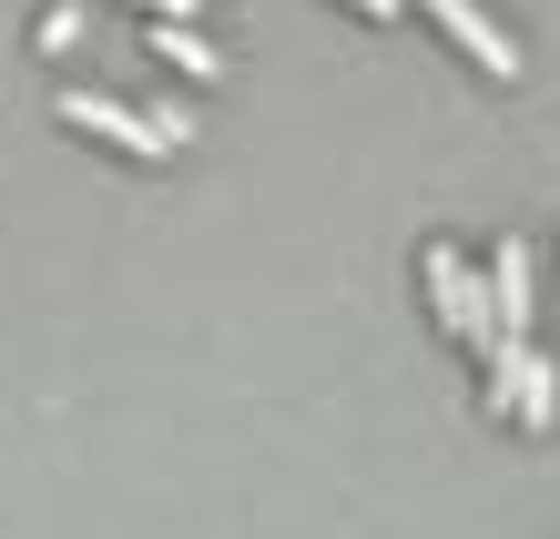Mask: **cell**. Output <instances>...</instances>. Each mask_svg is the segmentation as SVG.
<instances>
[{"label": "cell", "mask_w": 560, "mask_h": 539, "mask_svg": "<svg viewBox=\"0 0 560 539\" xmlns=\"http://www.w3.org/2000/svg\"><path fill=\"white\" fill-rule=\"evenodd\" d=\"M428 295H439V316L469 336V347H500V306H489V276L458 245H428Z\"/></svg>", "instance_id": "obj_1"}, {"label": "cell", "mask_w": 560, "mask_h": 539, "mask_svg": "<svg viewBox=\"0 0 560 539\" xmlns=\"http://www.w3.org/2000/svg\"><path fill=\"white\" fill-rule=\"evenodd\" d=\"M61 122H72V132H103V143H122V153H174V132H163L153 113H133V103H113V92H61V103H51Z\"/></svg>", "instance_id": "obj_2"}, {"label": "cell", "mask_w": 560, "mask_h": 539, "mask_svg": "<svg viewBox=\"0 0 560 539\" xmlns=\"http://www.w3.org/2000/svg\"><path fill=\"white\" fill-rule=\"evenodd\" d=\"M418 11H428V21H439V31H448V42H458V51H469V61H479V72H500V82L520 72V42H510V31H500V21H489V11H479V0H418Z\"/></svg>", "instance_id": "obj_3"}, {"label": "cell", "mask_w": 560, "mask_h": 539, "mask_svg": "<svg viewBox=\"0 0 560 539\" xmlns=\"http://www.w3.org/2000/svg\"><path fill=\"white\" fill-rule=\"evenodd\" d=\"M489 306H500V336H530V245H510L489 255Z\"/></svg>", "instance_id": "obj_4"}, {"label": "cell", "mask_w": 560, "mask_h": 539, "mask_svg": "<svg viewBox=\"0 0 560 539\" xmlns=\"http://www.w3.org/2000/svg\"><path fill=\"white\" fill-rule=\"evenodd\" d=\"M520 418H530V427L560 418V387H550V356H540V347H530V366H520Z\"/></svg>", "instance_id": "obj_5"}, {"label": "cell", "mask_w": 560, "mask_h": 539, "mask_svg": "<svg viewBox=\"0 0 560 539\" xmlns=\"http://www.w3.org/2000/svg\"><path fill=\"white\" fill-rule=\"evenodd\" d=\"M153 51H163V61H184V72H194V82H214V72H224V61H214L205 42H194V31H184V21H163V31H153Z\"/></svg>", "instance_id": "obj_6"}, {"label": "cell", "mask_w": 560, "mask_h": 539, "mask_svg": "<svg viewBox=\"0 0 560 539\" xmlns=\"http://www.w3.org/2000/svg\"><path fill=\"white\" fill-rule=\"evenodd\" d=\"M143 11H153V21H194V0H143Z\"/></svg>", "instance_id": "obj_7"}, {"label": "cell", "mask_w": 560, "mask_h": 539, "mask_svg": "<svg viewBox=\"0 0 560 539\" xmlns=\"http://www.w3.org/2000/svg\"><path fill=\"white\" fill-rule=\"evenodd\" d=\"M357 11H368V21H398V11H408V0H357Z\"/></svg>", "instance_id": "obj_8"}]
</instances>
